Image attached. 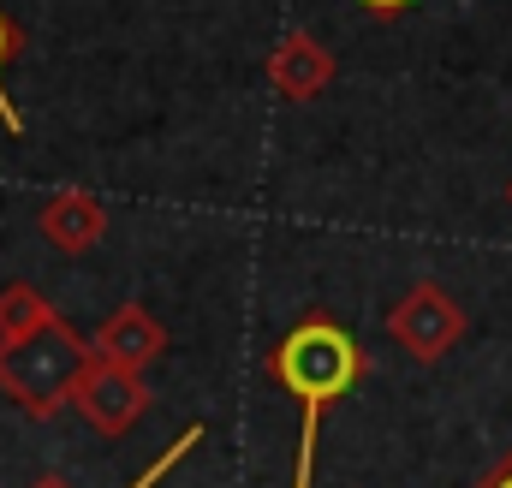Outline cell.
<instances>
[{
    "label": "cell",
    "instance_id": "obj_4",
    "mask_svg": "<svg viewBox=\"0 0 512 488\" xmlns=\"http://www.w3.org/2000/svg\"><path fill=\"white\" fill-rule=\"evenodd\" d=\"M72 411L102 435V441H120L131 435L143 417H149V387H143V369H120V364H96L84 369L78 393H72Z\"/></svg>",
    "mask_w": 512,
    "mask_h": 488
},
{
    "label": "cell",
    "instance_id": "obj_1",
    "mask_svg": "<svg viewBox=\"0 0 512 488\" xmlns=\"http://www.w3.org/2000/svg\"><path fill=\"white\" fill-rule=\"evenodd\" d=\"M268 375L280 393L298 399V453H292V488H316V435L322 417L364 381V346L346 322L328 310H304L268 352Z\"/></svg>",
    "mask_w": 512,
    "mask_h": 488
},
{
    "label": "cell",
    "instance_id": "obj_2",
    "mask_svg": "<svg viewBox=\"0 0 512 488\" xmlns=\"http://www.w3.org/2000/svg\"><path fill=\"white\" fill-rule=\"evenodd\" d=\"M90 364H96V346L54 310L30 334L0 340V393L18 411H30L36 423H48V417H60L72 405V393H78Z\"/></svg>",
    "mask_w": 512,
    "mask_h": 488
},
{
    "label": "cell",
    "instance_id": "obj_9",
    "mask_svg": "<svg viewBox=\"0 0 512 488\" xmlns=\"http://www.w3.org/2000/svg\"><path fill=\"white\" fill-rule=\"evenodd\" d=\"M18 54H24V30L0 12V131H6V137H24V114H18V102L6 96V66H12Z\"/></svg>",
    "mask_w": 512,
    "mask_h": 488
},
{
    "label": "cell",
    "instance_id": "obj_11",
    "mask_svg": "<svg viewBox=\"0 0 512 488\" xmlns=\"http://www.w3.org/2000/svg\"><path fill=\"white\" fill-rule=\"evenodd\" d=\"M364 12H376V18H399L405 6H417V0H358Z\"/></svg>",
    "mask_w": 512,
    "mask_h": 488
},
{
    "label": "cell",
    "instance_id": "obj_10",
    "mask_svg": "<svg viewBox=\"0 0 512 488\" xmlns=\"http://www.w3.org/2000/svg\"><path fill=\"white\" fill-rule=\"evenodd\" d=\"M471 488H512V447H507V453H501V459H495V465H489V471H483Z\"/></svg>",
    "mask_w": 512,
    "mask_h": 488
},
{
    "label": "cell",
    "instance_id": "obj_6",
    "mask_svg": "<svg viewBox=\"0 0 512 488\" xmlns=\"http://www.w3.org/2000/svg\"><path fill=\"white\" fill-rule=\"evenodd\" d=\"M36 227H42V239L54 244L60 256H84V250H96L102 233H108V203L90 197V191H78V185H60L42 203Z\"/></svg>",
    "mask_w": 512,
    "mask_h": 488
},
{
    "label": "cell",
    "instance_id": "obj_3",
    "mask_svg": "<svg viewBox=\"0 0 512 488\" xmlns=\"http://www.w3.org/2000/svg\"><path fill=\"white\" fill-rule=\"evenodd\" d=\"M465 310H459V298L441 286V280H417V286H405L399 298H393V310H387V340L411 358V364H441L459 340H465Z\"/></svg>",
    "mask_w": 512,
    "mask_h": 488
},
{
    "label": "cell",
    "instance_id": "obj_13",
    "mask_svg": "<svg viewBox=\"0 0 512 488\" xmlns=\"http://www.w3.org/2000/svg\"><path fill=\"white\" fill-rule=\"evenodd\" d=\"M507 209H512V179H507Z\"/></svg>",
    "mask_w": 512,
    "mask_h": 488
},
{
    "label": "cell",
    "instance_id": "obj_5",
    "mask_svg": "<svg viewBox=\"0 0 512 488\" xmlns=\"http://www.w3.org/2000/svg\"><path fill=\"white\" fill-rule=\"evenodd\" d=\"M262 78H268V90H274L280 102H316V96L340 78V60H334V48H328L322 36H310V30H286L280 48L268 54Z\"/></svg>",
    "mask_w": 512,
    "mask_h": 488
},
{
    "label": "cell",
    "instance_id": "obj_7",
    "mask_svg": "<svg viewBox=\"0 0 512 488\" xmlns=\"http://www.w3.org/2000/svg\"><path fill=\"white\" fill-rule=\"evenodd\" d=\"M96 358L102 364H120V369H149L161 352H167V328H161V316L155 310H143V304H120L102 328H96Z\"/></svg>",
    "mask_w": 512,
    "mask_h": 488
},
{
    "label": "cell",
    "instance_id": "obj_8",
    "mask_svg": "<svg viewBox=\"0 0 512 488\" xmlns=\"http://www.w3.org/2000/svg\"><path fill=\"white\" fill-rule=\"evenodd\" d=\"M54 316V304L30 286V280H12V286H0V340H12V334H30L36 322H48Z\"/></svg>",
    "mask_w": 512,
    "mask_h": 488
},
{
    "label": "cell",
    "instance_id": "obj_12",
    "mask_svg": "<svg viewBox=\"0 0 512 488\" xmlns=\"http://www.w3.org/2000/svg\"><path fill=\"white\" fill-rule=\"evenodd\" d=\"M30 488H72V483H60V477H42V483H30ZM131 488H149V483L137 477V483H131Z\"/></svg>",
    "mask_w": 512,
    "mask_h": 488
}]
</instances>
